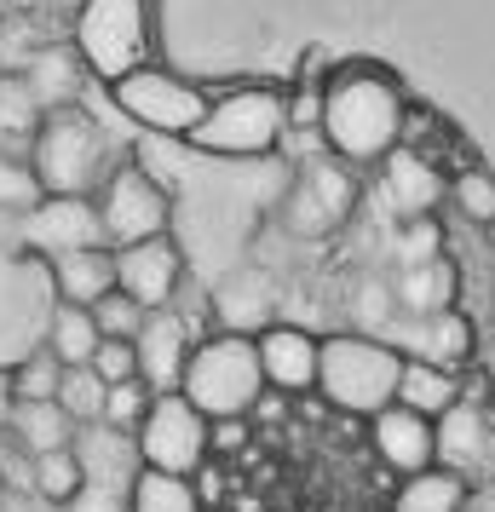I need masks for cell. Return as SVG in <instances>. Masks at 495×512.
I'll return each instance as SVG.
<instances>
[{
	"instance_id": "6da1fadb",
	"label": "cell",
	"mask_w": 495,
	"mask_h": 512,
	"mask_svg": "<svg viewBox=\"0 0 495 512\" xmlns=\"http://www.w3.org/2000/svg\"><path fill=\"white\" fill-rule=\"evenodd\" d=\"M403 110H409V93L392 70L369 58L334 64L329 81H317V144L352 173L380 167L403 144Z\"/></svg>"
},
{
	"instance_id": "7a4b0ae2",
	"label": "cell",
	"mask_w": 495,
	"mask_h": 512,
	"mask_svg": "<svg viewBox=\"0 0 495 512\" xmlns=\"http://www.w3.org/2000/svg\"><path fill=\"white\" fill-rule=\"evenodd\" d=\"M288 133V93L271 81H242L208 98L202 121L190 127V150L225 156V162H260L271 150H283Z\"/></svg>"
},
{
	"instance_id": "3957f363",
	"label": "cell",
	"mask_w": 495,
	"mask_h": 512,
	"mask_svg": "<svg viewBox=\"0 0 495 512\" xmlns=\"http://www.w3.org/2000/svg\"><path fill=\"white\" fill-rule=\"evenodd\" d=\"M24 162L35 173L41 196H93L104 185V173L116 167V150L81 104H58V110L41 116Z\"/></svg>"
},
{
	"instance_id": "277c9868",
	"label": "cell",
	"mask_w": 495,
	"mask_h": 512,
	"mask_svg": "<svg viewBox=\"0 0 495 512\" xmlns=\"http://www.w3.org/2000/svg\"><path fill=\"white\" fill-rule=\"evenodd\" d=\"M403 351L386 334H317V392L340 415L369 420L398 392Z\"/></svg>"
},
{
	"instance_id": "5b68a950",
	"label": "cell",
	"mask_w": 495,
	"mask_h": 512,
	"mask_svg": "<svg viewBox=\"0 0 495 512\" xmlns=\"http://www.w3.org/2000/svg\"><path fill=\"white\" fill-rule=\"evenodd\" d=\"M179 397L202 420H248L254 403L265 397L254 340L248 334H225V328L190 340V357L179 369Z\"/></svg>"
},
{
	"instance_id": "8992f818",
	"label": "cell",
	"mask_w": 495,
	"mask_h": 512,
	"mask_svg": "<svg viewBox=\"0 0 495 512\" xmlns=\"http://www.w3.org/2000/svg\"><path fill=\"white\" fill-rule=\"evenodd\" d=\"M70 52L93 81H121L150 64V0H81L70 29Z\"/></svg>"
},
{
	"instance_id": "52a82bcc",
	"label": "cell",
	"mask_w": 495,
	"mask_h": 512,
	"mask_svg": "<svg viewBox=\"0 0 495 512\" xmlns=\"http://www.w3.org/2000/svg\"><path fill=\"white\" fill-rule=\"evenodd\" d=\"M363 202V179H357L346 162H334V156H311L300 162L294 173V185L283 190V202H277V225L288 236H300V242H329L346 219L357 213Z\"/></svg>"
},
{
	"instance_id": "ba28073f",
	"label": "cell",
	"mask_w": 495,
	"mask_h": 512,
	"mask_svg": "<svg viewBox=\"0 0 495 512\" xmlns=\"http://www.w3.org/2000/svg\"><path fill=\"white\" fill-rule=\"evenodd\" d=\"M208 98L213 93L202 81H185V75L162 70V64H139V70H127L121 81H110V104L133 127L156 133V139H190V127L208 110Z\"/></svg>"
},
{
	"instance_id": "9c48e42d",
	"label": "cell",
	"mask_w": 495,
	"mask_h": 512,
	"mask_svg": "<svg viewBox=\"0 0 495 512\" xmlns=\"http://www.w3.org/2000/svg\"><path fill=\"white\" fill-rule=\"evenodd\" d=\"M93 213L98 231H104V248H127V242H144V236H167L173 196L162 190V179L150 167L116 162L104 173V185L93 190Z\"/></svg>"
},
{
	"instance_id": "30bf717a",
	"label": "cell",
	"mask_w": 495,
	"mask_h": 512,
	"mask_svg": "<svg viewBox=\"0 0 495 512\" xmlns=\"http://www.w3.org/2000/svg\"><path fill=\"white\" fill-rule=\"evenodd\" d=\"M139 438V466L167 472V478H190L196 466L208 461V420L190 409L179 392H156L150 409L133 426Z\"/></svg>"
},
{
	"instance_id": "8fae6325",
	"label": "cell",
	"mask_w": 495,
	"mask_h": 512,
	"mask_svg": "<svg viewBox=\"0 0 495 512\" xmlns=\"http://www.w3.org/2000/svg\"><path fill=\"white\" fill-rule=\"evenodd\" d=\"M110 265H116V294H127L139 311H167L185 288V254H179L173 231L110 248Z\"/></svg>"
},
{
	"instance_id": "7c38bea8",
	"label": "cell",
	"mask_w": 495,
	"mask_h": 512,
	"mask_svg": "<svg viewBox=\"0 0 495 512\" xmlns=\"http://www.w3.org/2000/svg\"><path fill=\"white\" fill-rule=\"evenodd\" d=\"M24 242H29V254H41V259H64V254H81V248H104L93 196H41V202L24 213Z\"/></svg>"
},
{
	"instance_id": "4fadbf2b",
	"label": "cell",
	"mask_w": 495,
	"mask_h": 512,
	"mask_svg": "<svg viewBox=\"0 0 495 512\" xmlns=\"http://www.w3.org/2000/svg\"><path fill=\"white\" fill-rule=\"evenodd\" d=\"M254 357H260L265 392L277 397H306L317 392V334L300 323H277L254 334Z\"/></svg>"
},
{
	"instance_id": "5bb4252c",
	"label": "cell",
	"mask_w": 495,
	"mask_h": 512,
	"mask_svg": "<svg viewBox=\"0 0 495 512\" xmlns=\"http://www.w3.org/2000/svg\"><path fill=\"white\" fill-rule=\"evenodd\" d=\"M369 443L386 472L398 478H421L438 466V438H432V420L403 409V403H386L380 415H369Z\"/></svg>"
},
{
	"instance_id": "9a60e30c",
	"label": "cell",
	"mask_w": 495,
	"mask_h": 512,
	"mask_svg": "<svg viewBox=\"0 0 495 512\" xmlns=\"http://www.w3.org/2000/svg\"><path fill=\"white\" fill-rule=\"evenodd\" d=\"M133 357H139V380L150 392H179V369L190 357V323L185 311H144L139 334H133Z\"/></svg>"
},
{
	"instance_id": "2e32d148",
	"label": "cell",
	"mask_w": 495,
	"mask_h": 512,
	"mask_svg": "<svg viewBox=\"0 0 495 512\" xmlns=\"http://www.w3.org/2000/svg\"><path fill=\"white\" fill-rule=\"evenodd\" d=\"M432 438H438V466L472 478L495 455V415L484 403H455V409H444L432 420Z\"/></svg>"
},
{
	"instance_id": "e0dca14e",
	"label": "cell",
	"mask_w": 495,
	"mask_h": 512,
	"mask_svg": "<svg viewBox=\"0 0 495 512\" xmlns=\"http://www.w3.org/2000/svg\"><path fill=\"white\" fill-rule=\"evenodd\" d=\"M403 357H421V363H438V369H467L472 363V323L467 311H432V317H409V334L392 340Z\"/></svg>"
},
{
	"instance_id": "ac0fdd59",
	"label": "cell",
	"mask_w": 495,
	"mask_h": 512,
	"mask_svg": "<svg viewBox=\"0 0 495 512\" xmlns=\"http://www.w3.org/2000/svg\"><path fill=\"white\" fill-rule=\"evenodd\" d=\"M213 311H219V328L225 334H260V328H271L277 317V294H271V277L265 271H254V265H242L236 277H225L219 288H213Z\"/></svg>"
},
{
	"instance_id": "d6986e66",
	"label": "cell",
	"mask_w": 495,
	"mask_h": 512,
	"mask_svg": "<svg viewBox=\"0 0 495 512\" xmlns=\"http://www.w3.org/2000/svg\"><path fill=\"white\" fill-rule=\"evenodd\" d=\"M386 196H392V208L403 213V219H415V213H432L438 202H444V173H438V162L432 156H421V150H392L386 156Z\"/></svg>"
},
{
	"instance_id": "ffe728a7",
	"label": "cell",
	"mask_w": 495,
	"mask_h": 512,
	"mask_svg": "<svg viewBox=\"0 0 495 512\" xmlns=\"http://www.w3.org/2000/svg\"><path fill=\"white\" fill-rule=\"evenodd\" d=\"M455 288H461V277H455V265H449L444 254L426 259V265H398V271H392V282H386V294L398 300L403 317L455 311Z\"/></svg>"
},
{
	"instance_id": "44dd1931",
	"label": "cell",
	"mask_w": 495,
	"mask_h": 512,
	"mask_svg": "<svg viewBox=\"0 0 495 512\" xmlns=\"http://www.w3.org/2000/svg\"><path fill=\"white\" fill-rule=\"evenodd\" d=\"M392 403H403V409H415V415H426V420H438L444 409L461 403V374L438 369V363H421V357H403Z\"/></svg>"
},
{
	"instance_id": "7402d4cb",
	"label": "cell",
	"mask_w": 495,
	"mask_h": 512,
	"mask_svg": "<svg viewBox=\"0 0 495 512\" xmlns=\"http://www.w3.org/2000/svg\"><path fill=\"white\" fill-rule=\"evenodd\" d=\"M52 265V288H58V305H87L98 294L116 288V265H110V248H81V254H64V259H47Z\"/></svg>"
},
{
	"instance_id": "603a6c76",
	"label": "cell",
	"mask_w": 495,
	"mask_h": 512,
	"mask_svg": "<svg viewBox=\"0 0 495 512\" xmlns=\"http://www.w3.org/2000/svg\"><path fill=\"white\" fill-rule=\"evenodd\" d=\"M6 438L18 443L24 455H47V449H70L75 420L58 409V403H12V420H6Z\"/></svg>"
},
{
	"instance_id": "cb8c5ba5",
	"label": "cell",
	"mask_w": 495,
	"mask_h": 512,
	"mask_svg": "<svg viewBox=\"0 0 495 512\" xmlns=\"http://www.w3.org/2000/svg\"><path fill=\"white\" fill-rule=\"evenodd\" d=\"M41 98L29 87L18 70H0V150H18L24 156L29 139H35V127H41Z\"/></svg>"
},
{
	"instance_id": "d4e9b609",
	"label": "cell",
	"mask_w": 495,
	"mask_h": 512,
	"mask_svg": "<svg viewBox=\"0 0 495 512\" xmlns=\"http://www.w3.org/2000/svg\"><path fill=\"white\" fill-rule=\"evenodd\" d=\"M87 484V466L75 449H47V455H29V495L47 501V507H70Z\"/></svg>"
},
{
	"instance_id": "484cf974",
	"label": "cell",
	"mask_w": 495,
	"mask_h": 512,
	"mask_svg": "<svg viewBox=\"0 0 495 512\" xmlns=\"http://www.w3.org/2000/svg\"><path fill=\"white\" fill-rule=\"evenodd\" d=\"M98 351V323L93 311H81V305H58L47 317V357H58L64 369H81V363H93Z\"/></svg>"
},
{
	"instance_id": "4316f807",
	"label": "cell",
	"mask_w": 495,
	"mask_h": 512,
	"mask_svg": "<svg viewBox=\"0 0 495 512\" xmlns=\"http://www.w3.org/2000/svg\"><path fill=\"white\" fill-rule=\"evenodd\" d=\"M444 196L455 202V213H461L467 225H478V231L495 219V173L490 167L467 162L461 173H444Z\"/></svg>"
},
{
	"instance_id": "83f0119b",
	"label": "cell",
	"mask_w": 495,
	"mask_h": 512,
	"mask_svg": "<svg viewBox=\"0 0 495 512\" xmlns=\"http://www.w3.org/2000/svg\"><path fill=\"white\" fill-rule=\"evenodd\" d=\"M127 512H208V507L196 501L190 478H167V472H150V466H139Z\"/></svg>"
},
{
	"instance_id": "f1b7e54d",
	"label": "cell",
	"mask_w": 495,
	"mask_h": 512,
	"mask_svg": "<svg viewBox=\"0 0 495 512\" xmlns=\"http://www.w3.org/2000/svg\"><path fill=\"white\" fill-rule=\"evenodd\" d=\"M467 501V478L432 466L421 478H403V512H461Z\"/></svg>"
},
{
	"instance_id": "f546056e",
	"label": "cell",
	"mask_w": 495,
	"mask_h": 512,
	"mask_svg": "<svg viewBox=\"0 0 495 512\" xmlns=\"http://www.w3.org/2000/svg\"><path fill=\"white\" fill-rule=\"evenodd\" d=\"M52 403H58L75 426H98V420H104V380H98L87 363H81V369H64V374H58Z\"/></svg>"
},
{
	"instance_id": "4dcf8cb0",
	"label": "cell",
	"mask_w": 495,
	"mask_h": 512,
	"mask_svg": "<svg viewBox=\"0 0 495 512\" xmlns=\"http://www.w3.org/2000/svg\"><path fill=\"white\" fill-rule=\"evenodd\" d=\"M58 374H64V363H58V357H47V346H41V351H29L24 363L12 369L6 392H12V403H52V392H58Z\"/></svg>"
},
{
	"instance_id": "1f68e13d",
	"label": "cell",
	"mask_w": 495,
	"mask_h": 512,
	"mask_svg": "<svg viewBox=\"0 0 495 512\" xmlns=\"http://www.w3.org/2000/svg\"><path fill=\"white\" fill-rule=\"evenodd\" d=\"M444 254V225L432 219V213H415V219H403L398 225V254L392 265H426V259Z\"/></svg>"
},
{
	"instance_id": "d6a6232c",
	"label": "cell",
	"mask_w": 495,
	"mask_h": 512,
	"mask_svg": "<svg viewBox=\"0 0 495 512\" xmlns=\"http://www.w3.org/2000/svg\"><path fill=\"white\" fill-rule=\"evenodd\" d=\"M41 202V185L18 150H0V213H29Z\"/></svg>"
},
{
	"instance_id": "836d02e7",
	"label": "cell",
	"mask_w": 495,
	"mask_h": 512,
	"mask_svg": "<svg viewBox=\"0 0 495 512\" xmlns=\"http://www.w3.org/2000/svg\"><path fill=\"white\" fill-rule=\"evenodd\" d=\"M87 311H93V323H98V340H133L139 323H144V311L127 300V294H116V288H110V294H98Z\"/></svg>"
},
{
	"instance_id": "e575fe53",
	"label": "cell",
	"mask_w": 495,
	"mask_h": 512,
	"mask_svg": "<svg viewBox=\"0 0 495 512\" xmlns=\"http://www.w3.org/2000/svg\"><path fill=\"white\" fill-rule=\"evenodd\" d=\"M150 386L144 380H121V386H104V426H121V432H133L139 415L150 409Z\"/></svg>"
},
{
	"instance_id": "d590c367",
	"label": "cell",
	"mask_w": 495,
	"mask_h": 512,
	"mask_svg": "<svg viewBox=\"0 0 495 512\" xmlns=\"http://www.w3.org/2000/svg\"><path fill=\"white\" fill-rule=\"evenodd\" d=\"M87 369L104 380V386H121V380H139V357H133V340H98L93 363Z\"/></svg>"
},
{
	"instance_id": "8d00e7d4",
	"label": "cell",
	"mask_w": 495,
	"mask_h": 512,
	"mask_svg": "<svg viewBox=\"0 0 495 512\" xmlns=\"http://www.w3.org/2000/svg\"><path fill=\"white\" fill-rule=\"evenodd\" d=\"M242 449H254V426L248 420H208V461H231Z\"/></svg>"
},
{
	"instance_id": "74e56055",
	"label": "cell",
	"mask_w": 495,
	"mask_h": 512,
	"mask_svg": "<svg viewBox=\"0 0 495 512\" xmlns=\"http://www.w3.org/2000/svg\"><path fill=\"white\" fill-rule=\"evenodd\" d=\"M6 420H12V392H6V380H0V438H6Z\"/></svg>"
},
{
	"instance_id": "f35d334b",
	"label": "cell",
	"mask_w": 495,
	"mask_h": 512,
	"mask_svg": "<svg viewBox=\"0 0 495 512\" xmlns=\"http://www.w3.org/2000/svg\"><path fill=\"white\" fill-rule=\"evenodd\" d=\"M484 242H490V254H495V219H490V225H484Z\"/></svg>"
}]
</instances>
